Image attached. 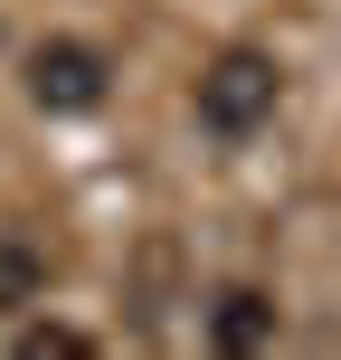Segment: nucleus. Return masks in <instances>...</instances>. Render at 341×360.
Instances as JSON below:
<instances>
[{"label": "nucleus", "instance_id": "39448f33", "mask_svg": "<svg viewBox=\"0 0 341 360\" xmlns=\"http://www.w3.org/2000/svg\"><path fill=\"white\" fill-rule=\"evenodd\" d=\"M19 360H95V342L67 332V323H29V332H19Z\"/></svg>", "mask_w": 341, "mask_h": 360}, {"label": "nucleus", "instance_id": "7ed1b4c3", "mask_svg": "<svg viewBox=\"0 0 341 360\" xmlns=\"http://www.w3.org/2000/svg\"><path fill=\"white\" fill-rule=\"evenodd\" d=\"M275 332H285V313H275V294H256V285H228V294L209 304V342H218V351H237V360L266 351Z\"/></svg>", "mask_w": 341, "mask_h": 360}, {"label": "nucleus", "instance_id": "20e7f679", "mask_svg": "<svg viewBox=\"0 0 341 360\" xmlns=\"http://www.w3.org/2000/svg\"><path fill=\"white\" fill-rule=\"evenodd\" d=\"M38 294H48V256L29 237H0V313H29Z\"/></svg>", "mask_w": 341, "mask_h": 360}, {"label": "nucleus", "instance_id": "f257e3e1", "mask_svg": "<svg viewBox=\"0 0 341 360\" xmlns=\"http://www.w3.org/2000/svg\"><path fill=\"white\" fill-rule=\"evenodd\" d=\"M275 95H285V67H275L266 48H218L209 67H199V124H209L218 143H247V133L275 124Z\"/></svg>", "mask_w": 341, "mask_h": 360}, {"label": "nucleus", "instance_id": "f03ea898", "mask_svg": "<svg viewBox=\"0 0 341 360\" xmlns=\"http://www.w3.org/2000/svg\"><path fill=\"white\" fill-rule=\"evenodd\" d=\"M105 86H114V67H105V48H86V38H48V48L29 57L38 114H95V105H105Z\"/></svg>", "mask_w": 341, "mask_h": 360}]
</instances>
